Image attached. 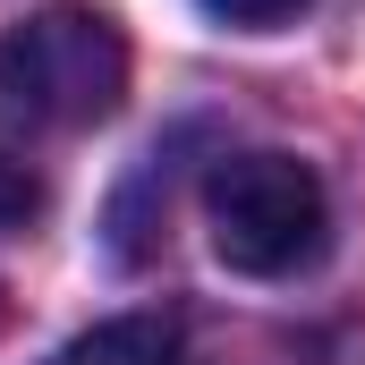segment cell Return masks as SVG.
I'll return each instance as SVG.
<instances>
[{
    "instance_id": "6da1fadb",
    "label": "cell",
    "mask_w": 365,
    "mask_h": 365,
    "mask_svg": "<svg viewBox=\"0 0 365 365\" xmlns=\"http://www.w3.org/2000/svg\"><path fill=\"white\" fill-rule=\"evenodd\" d=\"M119 93H128V34L102 9L60 0L0 34V128H34V136L93 128L119 110Z\"/></svg>"
},
{
    "instance_id": "7a4b0ae2",
    "label": "cell",
    "mask_w": 365,
    "mask_h": 365,
    "mask_svg": "<svg viewBox=\"0 0 365 365\" xmlns=\"http://www.w3.org/2000/svg\"><path fill=\"white\" fill-rule=\"evenodd\" d=\"M204 221L212 255L247 280H289L331 247V195L297 153H230L204 187Z\"/></svg>"
},
{
    "instance_id": "3957f363",
    "label": "cell",
    "mask_w": 365,
    "mask_h": 365,
    "mask_svg": "<svg viewBox=\"0 0 365 365\" xmlns=\"http://www.w3.org/2000/svg\"><path fill=\"white\" fill-rule=\"evenodd\" d=\"M51 365H179V331L162 314H119V323H93L86 340H68Z\"/></svg>"
},
{
    "instance_id": "277c9868",
    "label": "cell",
    "mask_w": 365,
    "mask_h": 365,
    "mask_svg": "<svg viewBox=\"0 0 365 365\" xmlns=\"http://www.w3.org/2000/svg\"><path fill=\"white\" fill-rule=\"evenodd\" d=\"M43 212V179L17 162V153H0V230H26Z\"/></svg>"
},
{
    "instance_id": "5b68a950",
    "label": "cell",
    "mask_w": 365,
    "mask_h": 365,
    "mask_svg": "<svg viewBox=\"0 0 365 365\" xmlns=\"http://www.w3.org/2000/svg\"><path fill=\"white\" fill-rule=\"evenodd\" d=\"M195 9H212L221 26H280V17H297L306 0H195Z\"/></svg>"
}]
</instances>
